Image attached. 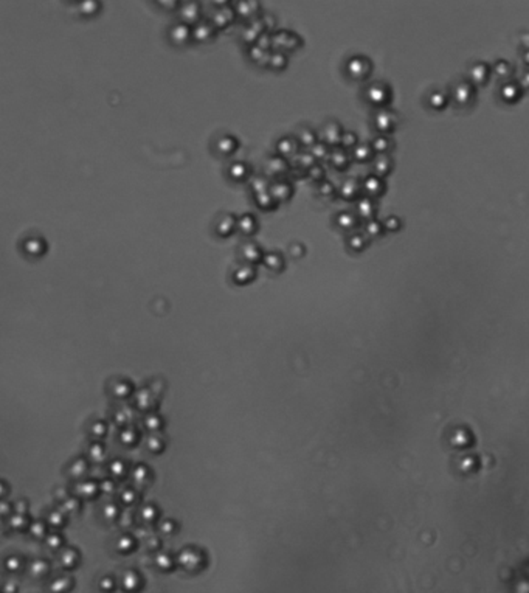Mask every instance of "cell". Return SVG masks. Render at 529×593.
Here are the masks:
<instances>
[{
	"instance_id": "obj_9",
	"label": "cell",
	"mask_w": 529,
	"mask_h": 593,
	"mask_svg": "<svg viewBox=\"0 0 529 593\" xmlns=\"http://www.w3.org/2000/svg\"><path fill=\"white\" fill-rule=\"evenodd\" d=\"M256 227H258V224H256V219H255V216H251V215H244V216H241L239 219H238V226H236V228L239 230V231H242L244 234H251L253 231L256 230Z\"/></svg>"
},
{
	"instance_id": "obj_3",
	"label": "cell",
	"mask_w": 529,
	"mask_h": 593,
	"mask_svg": "<svg viewBox=\"0 0 529 593\" xmlns=\"http://www.w3.org/2000/svg\"><path fill=\"white\" fill-rule=\"evenodd\" d=\"M236 226H238V219H236L233 215L225 213V215L220 216V219L217 221L216 233L219 234V236L227 238V236H230L231 233H233V230L236 228Z\"/></svg>"
},
{
	"instance_id": "obj_14",
	"label": "cell",
	"mask_w": 529,
	"mask_h": 593,
	"mask_svg": "<svg viewBox=\"0 0 529 593\" xmlns=\"http://www.w3.org/2000/svg\"><path fill=\"white\" fill-rule=\"evenodd\" d=\"M287 65V56H285L283 51H273L270 53V59H269V67L275 70H283L284 67Z\"/></svg>"
},
{
	"instance_id": "obj_7",
	"label": "cell",
	"mask_w": 529,
	"mask_h": 593,
	"mask_svg": "<svg viewBox=\"0 0 529 593\" xmlns=\"http://www.w3.org/2000/svg\"><path fill=\"white\" fill-rule=\"evenodd\" d=\"M45 249H47V244H45V241H43L42 238H36V236H33V238H28L25 242H24V250L28 253V255H31V256H41L43 252H45Z\"/></svg>"
},
{
	"instance_id": "obj_4",
	"label": "cell",
	"mask_w": 529,
	"mask_h": 593,
	"mask_svg": "<svg viewBox=\"0 0 529 593\" xmlns=\"http://www.w3.org/2000/svg\"><path fill=\"white\" fill-rule=\"evenodd\" d=\"M241 256H242V260H245L248 263H258L259 260L261 261L264 260L261 247L255 242H245L244 245H242Z\"/></svg>"
},
{
	"instance_id": "obj_18",
	"label": "cell",
	"mask_w": 529,
	"mask_h": 593,
	"mask_svg": "<svg viewBox=\"0 0 529 593\" xmlns=\"http://www.w3.org/2000/svg\"><path fill=\"white\" fill-rule=\"evenodd\" d=\"M236 6H239V8H244V9H236V14H239L241 17H248V19H251L253 16L256 14V11H251L250 8L253 6H258V3H255V2H242V3H238Z\"/></svg>"
},
{
	"instance_id": "obj_17",
	"label": "cell",
	"mask_w": 529,
	"mask_h": 593,
	"mask_svg": "<svg viewBox=\"0 0 529 593\" xmlns=\"http://www.w3.org/2000/svg\"><path fill=\"white\" fill-rule=\"evenodd\" d=\"M256 202H258V205L262 207L264 210H269V208H272V207L277 205V200L273 199V196L270 194V191L256 194Z\"/></svg>"
},
{
	"instance_id": "obj_11",
	"label": "cell",
	"mask_w": 529,
	"mask_h": 593,
	"mask_svg": "<svg viewBox=\"0 0 529 593\" xmlns=\"http://www.w3.org/2000/svg\"><path fill=\"white\" fill-rule=\"evenodd\" d=\"M216 148L220 154H231L238 149V140H235L231 136H224L216 144Z\"/></svg>"
},
{
	"instance_id": "obj_13",
	"label": "cell",
	"mask_w": 529,
	"mask_h": 593,
	"mask_svg": "<svg viewBox=\"0 0 529 593\" xmlns=\"http://www.w3.org/2000/svg\"><path fill=\"white\" fill-rule=\"evenodd\" d=\"M285 171H287V162H285L284 157H280L278 155V157L269 160V165H267L269 174H283Z\"/></svg>"
},
{
	"instance_id": "obj_5",
	"label": "cell",
	"mask_w": 529,
	"mask_h": 593,
	"mask_svg": "<svg viewBox=\"0 0 529 593\" xmlns=\"http://www.w3.org/2000/svg\"><path fill=\"white\" fill-rule=\"evenodd\" d=\"M214 30H216V27L213 24H210V22H199V24H196L193 27V38L196 41L205 42L213 38Z\"/></svg>"
},
{
	"instance_id": "obj_2",
	"label": "cell",
	"mask_w": 529,
	"mask_h": 593,
	"mask_svg": "<svg viewBox=\"0 0 529 593\" xmlns=\"http://www.w3.org/2000/svg\"><path fill=\"white\" fill-rule=\"evenodd\" d=\"M199 16H201V6L197 3L188 2L183 3V9H180V19L186 25H196L199 24Z\"/></svg>"
},
{
	"instance_id": "obj_8",
	"label": "cell",
	"mask_w": 529,
	"mask_h": 593,
	"mask_svg": "<svg viewBox=\"0 0 529 593\" xmlns=\"http://www.w3.org/2000/svg\"><path fill=\"white\" fill-rule=\"evenodd\" d=\"M295 151H296V141L292 137H283L277 143V152L280 157L287 159L292 154H295Z\"/></svg>"
},
{
	"instance_id": "obj_12",
	"label": "cell",
	"mask_w": 529,
	"mask_h": 593,
	"mask_svg": "<svg viewBox=\"0 0 529 593\" xmlns=\"http://www.w3.org/2000/svg\"><path fill=\"white\" fill-rule=\"evenodd\" d=\"M228 173H230V177L233 179V181H242V179H245L250 174V168L245 163L238 162V163L231 165Z\"/></svg>"
},
{
	"instance_id": "obj_6",
	"label": "cell",
	"mask_w": 529,
	"mask_h": 593,
	"mask_svg": "<svg viewBox=\"0 0 529 593\" xmlns=\"http://www.w3.org/2000/svg\"><path fill=\"white\" fill-rule=\"evenodd\" d=\"M269 191L273 196V199L277 200V202H280V200H285L292 196V185L289 182L278 181L270 186Z\"/></svg>"
},
{
	"instance_id": "obj_10",
	"label": "cell",
	"mask_w": 529,
	"mask_h": 593,
	"mask_svg": "<svg viewBox=\"0 0 529 593\" xmlns=\"http://www.w3.org/2000/svg\"><path fill=\"white\" fill-rule=\"evenodd\" d=\"M248 54L253 62H256L258 65H269V59H270V51L269 50H264L258 46H253L248 50Z\"/></svg>"
},
{
	"instance_id": "obj_16",
	"label": "cell",
	"mask_w": 529,
	"mask_h": 593,
	"mask_svg": "<svg viewBox=\"0 0 529 593\" xmlns=\"http://www.w3.org/2000/svg\"><path fill=\"white\" fill-rule=\"evenodd\" d=\"M264 264H266L267 267H270V269H275L277 271V267H275V264H280V266H284V258H283V255L280 253V252H270V253H267V255H264Z\"/></svg>"
},
{
	"instance_id": "obj_1",
	"label": "cell",
	"mask_w": 529,
	"mask_h": 593,
	"mask_svg": "<svg viewBox=\"0 0 529 593\" xmlns=\"http://www.w3.org/2000/svg\"><path fill=\"white\" fill-rule=\"evenodd\" d=\"M169 36H171V41L175 44V46H183V44H186L193 38V27L180 22V24L174 25L171 28Z\"/></svg>"
},
{
	"instance_id": "obj_15",
	"label": "cell",
	"mask_w": 529,
	"mask_h": 593,
	"mask_svg": "<svg viewBox=\"0 0 529 593\" xmlns=\"http://www.w3.org/2000/svg\"><path fill=\"white\" fill-rule=\"evenodd\" d=\"M231 11H233V9H230V8H228V9L220 8V9L216 11L214 16H213V22H211V24L216 27V30H217V28H222V27H227L228 22L233 20L231 17H225V14H230Z\"/></svg>"
}]
</instances>
